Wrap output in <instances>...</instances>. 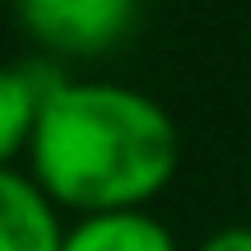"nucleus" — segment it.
I'll return each instance as SVG.
<instances>
[{
	"instance_id": "nucleus-1",
	"label": "nucleus",
	"mask_w": 251,
	"mask_h": 251,
	"mask_svg": "<svg viewBox=\"0 0 251 251\" xmlns=\"http://www.w3.org/2000/svg\"><path fill=\"white\" fill-rule=\"evenodd\" d=\"M181 168V130L158 98L102 79H61L42 102L28 177L56 209H144Z\"/></svg>"
},
{
	"instance_id": "nucleus-2",
	"label": "nucleus",
	"mask_w": 251,
	"mask_h": 251,
	"mask_svg": "<svg viewBox=\"0 0 251 251\" xmlns=\"http://www.w3.org/2000/svg\"><path fill=\"white\" fill-rule=\"evenodd\" d=\"M19 24L51 56H102L135 28L140 0H14Z\"/></svg>"
},
{
	"instance_id": "nucleus-3",
	"label": "nucleus",
	"mask_w": 251,
	"mask_h": 251,
	"mask_svg": "<svg viewBox=\"0 0 251 251\" xmlns=\"http://www.w3.org/2000/svg\"><path fill=\"white\" fill-rule=\"evenodd\" d=\"M65 224L28 172L0 168V251H61Z\"/></svg>"
},
{
	"instance_id": "nucleus-4",
	"label": "nucleus",
	"mask_w": 251,
	"mask_h": 251,
	"mask_svg": "<svg viewBox=\"0 0 251 251\" xmlns=\"http://www.w3.org/2000/svg\"><path fill=\"white\" fill-rule=\"evenodd\" d=\"M61 251H177V237L149 209H112L75 219Z\"/></svg>"
},
{
	"instance_id": "nucleus-5",
	"label": "nucleus",
	"mask_w": 251,
	"mask_h": 251,
	"mask_svg": "<svg viewBox=\"0 0 251 251\" xmlns=\"http://www.w3.org/2000/svg\"><path fill=\"white\" fill-rule=\"evenodd\" d=\"M56 84L61 79L33 70V65H0V168H9L19 153H28L42 102Z\"/></svg>"
},
{
	"instance_id": "nucleus-6",
	"label": "nucleus",
	"mask_w": 251,
	"mask_h": 251,
	"mask_svg": "<svg viewBox=\"0 0 251 251\" xmlns=\"http://www.w3.org/2000/svg\"><path fill=\"white\" fill-rule=\"evenodd\" d=\"M196 251H251V228H219Z\"/></svg>"
}]
</instances>
